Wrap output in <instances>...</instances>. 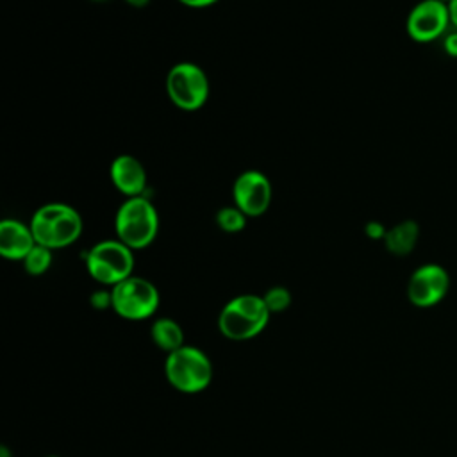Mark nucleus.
<instances>
[{"label":"nucleus","mask_w":457,"mask_h":457,"mask_svg":"<svg viewBox=\"0 0 457 457\" xmlns=\"http://www.w3.org/2000/svg\"><path fill=\"white\" fill-rule=\"evenodd\" d=\"M29 225L36 243L50 250H61L73 245L84 228L80 212L64 202H48L39 205Z\"/></svg>","instance_id":"1"},{"label":"nucleus","mask_w":457,"mask_h":457,"mask_svg":"<svg viewBox=\"0 0 457 457\" xmlns=\"http://www.w3.org/2000/svg\"><path fill=\"white\" fill-rule=\"evenodd\" d=\"M159 212L146 195L125 198L114 214L116 237L132 250L150 246L159 234Z\"/></svg>","instance_id":"2"},{"label":"nucleus","mask_w":457,"mask_h":457,"mask_svg":"<svg viewBox=\"0 0 457 457\" xmlns=\"http://www.w3.org/2000/svg\"><path fill=\"white\" fill-rule=\"evenodd\" d=\"M271 312L268 311L262 296L243 293L230 298L218 314V328L221 336L230 341H248L259 336L270 323Z\"/></svg>","instance_id":"3"},{"label":"nucleus","mask_w":457,"mask_h":457,"mask_svg":"<svg viewBox=\"0 0 457 457\" xmlns=\"http://www.w3.org/2000/svg\"><path fill=\"white\" fill-rule=\"evenodd\" d=\"M164 377L179 393L196 395L211 386L214 368L202 348L186 343L179 350L166 353Z\"/></svg>","instance_id":"4"},{"label":"nucleus","mask_w":457,"mask_h":457,"mask_svg":"<svg viewBox=\"0 0 457 457\" xmlns=\"http://www.w3.org/2000/svg\"><path fill=\"white\" fill-rule=\"evenodd\" d=\"M89 277L100 286H116L134 275V250L116 239L95 243L84 255Z\"/></svg>","instance_id":"5"},{"label":"nucleus","mask_w":457,"mask_h":457,"mask_svg":"<svg viewBox=\"0 0 457 457\" xmlns=\"http://www.w3.org/2000/svg\"><path fill=\"white\" fill-rule=\"evenodd\" d=\"M164 87L170 102L186 112L202 109L209 98L211 89L205 71L189 61L177 62L168 70Z\"/></svg>","instance_id":"6"},{"label":"nucleus","mask_w":457,"mask_h":457,"mask_svg":"<svg viewBox=\"0 0 457 457\" xmlns=\"http://www.w3.org/2000/svg\"><path fill=\"white\" fill-rule=\"evenodd\" d=\"M112 311L129 321H143L152 318L161 303V293L157 286L137 275H130L120 284L111 287Z\"/></svg>","instance_id":"7"},{"label":"nucleus","mask_w":457,"mask_h":457,"mask_svg":"<svg viewBox=\"0 0 457 457\" xmlns=\"http://www.w3.org/2000/svg\"><path fill=\"white\" fill-rule=\"evenodd\" d=\"M450 273L436 262L418 266L407 280V300L420 309H428L445 300L450 291Z\"/></svg>","instance_id":"8"},{"label":"nucleus","mask_w":457,"mask_h":457,"mask_svg":"<svg viewBox=\"0 0 457 457\" xmlns=\"http://www.w3.org/2000/svg\"><path fill=\"white\" fill-rule=\"evenodd\" d=\"M448 5L439 0H421L407 14L405 30L416 43H432L446 36L450 27Z\"/></svg>","instance_id":"9"},{"label":"nucleus","mask_w":457,"mask_h":457,"mask_svg":"<svg viewBox=\"0 0 457 457\" xmlns=\"http://www.w3.org/2000/svg\"><path fill=\"white\" fill-rule=\"evenodd\" d=\"M273 198L270 179L259 170H246L239 173L232 184V200L248 218L262 216Z\"/></svg>","instance_id":"10"},{"label":"nucleus","mask_w":457,"mask_h":457,"mask_svg":"<svg viewBox=\"0 0 457 457\" xmlns=\"http://www.w3.org/2000/svg\"><path fill=\"white\" fill-rule=\"evenodd\" d=\"M109 179L125 198L141 196L146 191V170L143 162L134 155H116L109 166Z\"/></svg>","instance_id":"11"},{"label":"nucleus","mask_w":457,"mask_h":457,"mask_svg":"<svg viewBox=\"0 0 457 457\" xmlns=\"http://www.w3.org/2000/svg\"><path fill=\"white\" fill-rule=\"evenodd\" d=\"M36 237L29 223L14 218L0 221V255L7 261H23L36 246Z\"/></svg>","instance_id":"12"},{"label":"nucleus","mask_w":457,"mask_h":457,"mask_svg":"<svg viewBox=\"0 0 457 457\" xmlns=\"http://www.w3.org/2000/svg\"><path fill=\"white\" fill-rule=\"evenodd\" d=\"M420 237V225L414 220H403L391 228H387L384 237V246L389 253L396 257L409 255Z\"/></svg>","instance_id":"13"},{"label":"nucleus","mask_w":457,"mask_h":457,"mask_svg":"<svg viewBox=\"0 0 457 457\" xmlns=\"http://www.w3.org/2000/svg\"><path fill=\"white\" fill-rule=\"evenodd\" d=\"M150 339L159 350H162L166 353H171L186 345V336H184L180 323L175 321L173 318H166V316L157 318L152 323Z\"/></svg>","instance_id":"14"},{"label":"nucleus","mask_w":457,"mask_h":457,"mask_svg":"<svg viewBox=\"0 0 457 457\" xmlns=\"http://www.w3.org/2000/svg\"><path fill=\"white\" fill-rule=\"evenodd\" d=\"M246 220H248V216L241 209H237L234 204L220 207L214 214L216 225L220 227V230H223L227 234L241 232L246 227Z\"/></svg>","instance_id":"15"},{"label":"nucleus","mask_w":457,"mask_h":457,"mask_svg":"<svg viewBox=\"0 0 457 457\" xmlns=\"http://www.w3.org/2000/svg\"><path fill=\"white\" fill-rule=\"evenodd\" d=\"M52 261H54V250L43 246V245H36L29 253L27 257L21 261L23 264V270L32 275V277H39L43 273H46L52 266Z\"/></svg>","instance_id":"16"},{"label":"nucleus","mask_w":457,"mask_h":457,"mask_svg":"<svg viewBox=\"0 0 457 457\" xmlns=\"http://www.w3.org/2000/svg\"><path fill=\"white\" fill-rule=\"evenodd\" d=\"M262 300L268 307V311L271 314H277V312H284L289 305H291V293L287 287L284 286H273L270 289H266V293L262 295Z\"/></svg>","instance_id":"17"},{"label":"nucleus","mask_w":457,"mask_h":457,"mask_svg":"<svg viewBox=\"0 0 457 457\" xmlns=\"http://www.w3.org/2000/svg\"><path fill=\"white\" fill-rule=\"evenodd\" d=\"M89 303L96 311H105L112 309V293L111 289H96L89 296Z\"/></svg>","instance_id":"18"},{"label":"nucleus","mask_w":457,"mask_h":457,"mask_svg":"<svg viewBox=\"0 0 457 457\" xmlns=\"http://www.w3.org/2000/svg\"><path fill=\"white\" fill-rule=\"evenodd\" d=\"M386 232H387V228L380 223V221H368L366 225H364V234L370 237V239H382L384 241V237H386Z\"/></svg>","instance_id":"19"},{"label":"nucleus","mask_w":457,"mask_h":457,"mask_svg":"<svg viewBox=\"0 0 457 457\" xmlns=\"http://www.w3.org/2000/svg\"><path fill=\"white\" fill-rule=\"evenodd\" d=\"M443 48H445L446 55L457 59V30L448 32V34L445 36V39H443Z\"/></svg>","instance_id":"20"},{"label":"nucleus","mask_w":457,"mask_h":457,"mask_svg":"<svg viewBox=\"0 0 457 457\" xmlns=\"http://www.w3.org/2000/svg\"><path fill=\"white\" fill-rule=\"evenodd\" d=\"M177 2H180L182 5L191 7V9H204V7H209V5L216 4L218 0H177Z\"/></svg>","instance_id":"21"},{"label":"nucleus","mask_w":457,"mask_h":457,"mask_svg":"<svg viewBox=\"0 0 457 457\" xmlns=\"http://www.w3.org/2000/svg\"><path fill=\"white\" fill-rule=\"evenodd\" d=\"M123 2L129 4L134 9H143V7H146L150 4V0H123Z\"/></svg>","instance_id":"22"},{"label":"nucleus","mask_w":457,"mask_h":457,"mask_svg":"<svg viewBox=\"0 0 457 457\" xmlns=\"http://www.w3.org/2000/svg\"><path fill=\"white\" fill-rule=\"evenodd\" d=\"M439 2H443V4H446V5H448L452 0H439Z\"/></svg>","instance_id":"23"},{"label":"nucleus","mask_w":457,"mask_h":457,"mask_svg":"<svg viewBox=\"0 0 457 457\" xmlns=\"http://www.w3.org/2000/svg\"><path fill=\"white\" fill-rule=\"evenodd\" d=\"M45 457H59V455H45Z\"/></svg>","instance_id":"24"},{"label":"nucleus","mask_w":457,"mask_h":457,"mask_svg":"<svg viewBox=\"0 0 457 457\" xmlns=\"http://www.w3.org/2000/svg\"><path fill=\"white\" fill-rule=\"evenodd\" d=\"M93 2H107V0H93Z\"/></svg>","instance_id":"25"}]
</instances>
